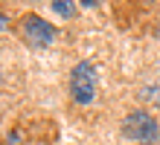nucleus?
Returning <instances> with one entry per match:
<instances>
[{"mask_svg": "<svg viewBox=\"0 0 160 145\" xmlns=\"http://www.w3.org/2000/svg\"><path fill=\"white\" fill-rule=\"evenodd\" d=\"M52 12L61 15V17H73V15H76V6H73L70 0H55V3H52Z\"/></svg>", "mask_w": 160, "mask_h": 145, "instance_id": "20e7f679", "label": "nucleus"}, {"mask_svg": "<svg viewBox=\"0 0 160 145\" xmlns=\"http://www.w3.org/2000/svg\"><path fill=\"white\" fill-rule=\"evenodd\" d=\"M21 35H23V41L29 46L41 50V46H50L55 38H58V29L52 23H47L44 17H38V15H26L23 23H21Z\"/></svg>", "mask_w": 160, "mask_h": 145, "instance_id": "7ed1b4c3", "label": "nucleus"}, {"mask_svg": "<svg viewBox=\"0 0 160 145\" xmlns=\"http://www.w3.org/2000/svg\"><path fill=\"white\" fill-rule=\"evenodd\" d=\"M122 133L140 145H154L160 137V128H157V119L148 110H131L122 119Z\"/></svg>", "mask_w": 160, "mask_h": 145, "instance_id": "f257e3e1", "label": "nucleus"}, {"mask_svg": "<svg viewBox=\"0 0 160 145\" xmlns=\"http://www.w3.org/2000/svg\"><path fill=\"white\" fill-rule=\"evenodd\" d=\"M70 96L76 104H90L96 96V67L90 61H79L70 73Z\"/></svg>", "mask_w": 160, "mask_h": 145, "instance_id": "f03ea898", "label": "nucleus"}]
</instances>
